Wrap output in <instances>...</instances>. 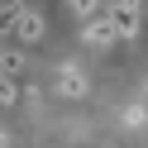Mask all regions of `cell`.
I'll use <instances>...</instances> for the list:
<instances>
[{
	"label": "cell",
	"mask_w": 148,
	"mask_h": 148,
	"mask_svg": "<svg viewBox=\"0 0 148 148\" xmlns=\"http://www.w3.org/2000/svg\"><path fill=\"white\" fill-rule=\"evenodd\" d=\"M105 14H110L115 38H134V34H138V0H110Z\"/></svg>",
	"instance_id": "cell-1"
},
{
	"label": "cell",
	"mask_w": 148,
	"mask_h": 148,
	"mask_svg": "<svg viewBox=\"0 0 148 148\" xmlns=\"http://www.w3.org/2000/svg\"><path fill=\"white\" fill-rule=\"evenodd\" d=\"M86 43H91V48H100V43H115V29H110V14H105V10L86 14Z\"/></svg>",
	"instance_id": "cell-2"
},
{
	"label": "cell",
	"mask_w": 148,
	"mask_h": 148,
	"mask_svg": "<svg viewBox=\"0 0 148 148\" xmlns=\"http://www.w3.org/2000/svg\"><path fill=\"white\" fill-rule=\"evenodd\" d=\"M14 38H19V43H38V38H43V14H38V10H24Z\"/></svg>",
	"instance_id": "cell-3"
},
{
	"label": "cell",
	"mask_w": 148,
	"mask_h": 148,
	"mask_svg": "<svg viewBox=\"0 0 148 148\" xmlns=\"http://www.w3.org/2000/svg\"><path fill=\"white\" fill-rule=\"evenodd\" d=\"M19 14H24V5H19V0L0 5V38H14V29H19Z\"/></svg>",
	"instance_id": "cell-4"
},
{
	"label": "cell",
	"mask_w": 148,
	"mask_h": 148,
	"mask_svg": "<svg viewBox=\"0 0 148 148\" xmlns=\"http://www.w3.org/2000/svg\"><path fill=\"white\" fill-rule=\"evenodd\" d=\"M19 72H24V53L0 48V77H19Z\"/></svg>",
	"instance_id": "cell-5"
},
{
	"label": "cell",
	"mask_w": 148,
	"mask_h": 148,
	"mask_svg": "<svg viewBox=\"0 0 148 148\" xmlns=\"http://www.w3.org/2000/svg\"><path fill=\"white\" fill-rule=\"evenodd\" d=\"M19 100V77H0V105H14Z\"/></svg>",
	"instance_id": "cell-6"
},
{
	"label": "cell",
	"mask_w": 148,
	"mask_h": 148,
	"mask_svg": "<svg viewBox=\"0 0 148 148\" xmlns=\"http://www.w3.org/2000/svg\"><path fill=\"white\" fill-rule=\"evenodd\" d=\"M58 91H62V96H81V91H86V81H81L77 72H62V81H58Z\"/></svg>",
	"instance_id": "cell-7"
},
{
	"label": "cell",
	"mask_w": 148,
	"mask_h": 148,
	"mask_svg": "<svg viewBox=\"0 0 148 148\" xmlns=\"http://www.w3.org/2000/svg\"><path fill=\"white\" fill-rule=\"evenodd\" d=\"M72 5V14L77 19H86V14H96V10H105V0H67Z\"/></svg>",
	"instance_id": "cell-8"
},
{
	"label": "cell",
	"mask_w": 148,
	"mask_h": 148,
	"mask_svg": "<svg viewBox=\"0 0 148 148\" xmlns=\"http://www.w3.org/2000/svg\"><path fill=\"white\" fill-rule=\"evenodd\" d=\"M124 124H134V129L143 124V105H129V110H124Z\"/></svg>",
	"instance_id": "cell-9"
}]
</instances>
